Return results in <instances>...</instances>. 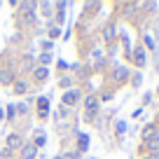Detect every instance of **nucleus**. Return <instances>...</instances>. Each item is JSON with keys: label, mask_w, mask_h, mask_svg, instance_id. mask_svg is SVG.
I'll return each instance as SVG.
<instances>
[{"label": "nucleus", "mask_w": 159, "mask_h": 159, "mask_svg": "<svg viewBox=\"0 0 159 159\" xmlns=\"http://www.w3.org/2000/svg\"><path fill=\"white\" fill-rule=\"evenodd\" d=\"M35 152H38V148H35L33 143H30V145H24V148H21V157H24V159H33V157H35Z\"/></svg>", "instance_id": "nucleus-1"}, {"label": "nucleus", "mask_w": 159, "mask_h": 159, "mask_svg": "<svg viewBox=\"0 0 159 159\" xmlns=\"http://www.w3.org/2000/svg\"><path fill=\"white\" fill-rule=\"evenodd\" d=\"M134 61H136L138 68H143V66H145V52L140 49V47H136V49H134Z\"/></svg>", "instance_id": "nucleus-2"}, {"label": "nucleus", "mask_w": 159, "mask_h": 159, "mask_svg": "<svg viewBox=\"0 0 159 159\" xmlns=\"http://www.w3.org/2000/svg\"><path fill=\"white\" fill-rule=\"evenodd\" d=\"M77 98H80V94H77V91H68V94L63 96V103H66V105H70V103H75Z\"/></svg>", "instance_id": "nucleus-3"}, {"label": "nucleus", "mask_w": 159, "mask_h": 159, "mask_svg": "<svg viewBox=\"0 0 159 159\" xmlns=\"http://www.w3.org/2000/svg\"><path fill=\"white\" fill-rule=\"evenodd\" d=\"M38 105H40V117H47V105H49V101L42 96V98L38 101Z\"/></svg>", "instance_id": "nucleus-4"}, {"label": "nucleus", "mask_w": 159, "mask_h": 159, "mask_svg": "<svg viewBox=\"0 0 159 159\" xmlns=\"http://www.w3.org/2000/svg\"><path fill=\"white\" fill-rule=\"evenodd\" d=\"M126 80V68H117L115 70V82H124Z\"/></svg>", "instance_id": "nucleus-5"}, {"label": "nucleus", "mask_w": 159, "mask_h": 159, "mask_svg": "<svg viewBox=\"0 0 159 159\" xmlns=\"http://www.w3.org/2000/svg\"><path fill=\"white\" fill-rule=\"evenodd\" d=\"M7 145H10V148H19V145H21V138H19L16 134H12L10 138H7Z\"/></svg>", "instance_id": "nucleus-6"}, {"label": "nucleus", "mask_w": 159, "mask_h": 159, "mask_svg": "<svg viewBox=\"0 0 159 159\" xmlns=\"http://www.w3.org/2000/svg\"><path fill=\"white\" fill-rule=\"evenodd\" d=\"M87 148H89V138L82 134V136H80V150H87Z\"/></svg>", "instance_id": "nucleus-7"}, {"label": "nucleus", "mask_w": 159, "mask_h": 159, "mask_svg": "<svg viewBox=\"0 0 159 159\" xmlns=\"http://www.w3.org/2000/svg\"><path fill=\"white\" fill-rule=\"evenodd\" d=\"M45 140H47L45 134H38V136H35V143H33V145H35V148H40V145H45Z\"/></svg>", "instance_id": "nucleus-8"}, {"label": "nucleus", "mask_w": 159, "mask_h": 159, "mask_svg": "<svg viewBox=\"0 0 159 159\" xmlns=\"http://www.w3.org/2000/svg\"><path fill=\"white\" fill-rule=\"evenodd\" d=\"M47 77V68H38L35 70V80H45Z\"/></svg>", "instance_id": "nucleus-9"}, {"label": "nucleus", "mask_w": 159, "mask_h": 159, "mask_svg": "<svg viewBox=\"0 0 159 159\" xmlns=\"http://www.w3.org/2000/svg\"><path fill=\"white\" fill-rule=\"evenodd\" d=\"M0 82H2V84H10L12 82V73H2L0 75Z\"/></svg>", "instance_id": "nucleus-10"}, {"label": "nucleus", "mask_w": 159, "mask_h": 159, "mask_svg": "<svg viewBox=\"0 0 159 159\" xmlns=\"http://www.w3.org/2000/svg\"><path fill=\"white\" fill-rule=\"evenodd\" d=\"M14 89H16V91H21V94H24V91H26V84H24V82H16V84H14Z\"/></svg>", "instance_id": "nucleus-11"}, {"label": "nucleus", "mask_w": 159, "mask_h": 159, "mask_svg": "<svg viewBox=\"0 0 159 159\" xmlns=\"http://www.w3.org/2000/svg\"><path fill=\"white\" fill-rule=\"evenodd\" d=\"M21 7H24V10H33L35 2H21Z\"/></svg>", "instance_id": "nucleus-12"}, {"label": "nucleus", "mask_w": 159, "mask_h": 159, "mask_svg": "<svg viewBox=\"0 0 159 159\" xmlns=\"http://www.w3.org/2000/svg\"><path fill=\"white\" fill-rule=\"evenodd\" d=\"M56 10H66V2H61V5H56ZM59 19H63V12H59Z\"/></svg>", "instance_id": "nucleus-13"}, {"label": "nucleus", "mask_w": 159, "mask_h": 159, "mask_svg": "<svg viewBox=\"0 0 159 159\" xmlns=\"http://www.w3.org/2000/svg\"><path fill=\"white\" fill-rule=\"evenodd\" d=\"M112 30H115V28H112V26H108V28H105V38H108V40H110V38H112Z\"/></svg>", "instance_id": "nucleus-14"}, {"label": "nucleus", "mask_w": 159, "mask_h": 159, "mask_svg": "<svg viewBox=\"0 0 159 159\" xmlns=\"http://www.w3.org/2000/svg\"><path fill=\"white\" fill-rule=\"evenodd\" d=\"M94 103H96V98H94V96H89V98H87V105H89V108H94Z\"/></svg>", "instance_id": "nucleus-15"}, {"label": "nucleus", "mask_w": 159, "mask_h": 159, "mask_svg": "<svg viewBox=\"0 0 159 159\" xmlns=\"http://www.w3.org/2000/svg\"><path fill=\"white\" fill-rule=\"evenodd\" d=\"M150 159H159V152H154V154H152V157H150Z\"/></svg>", "instance_id": "nucleus-16"}, {"label": "nucleus", "mask_w": 159, "mask_h": 159, "mask_svg": "<svg viewBox=\"0 0 159 159\" xmlns=\"http://www.w3.org/2000/svg\"><path fill=\"white\" fill-rule=\"evenodd\" d=\"M0 117H2V108H0Z\"/></svg>", "instance_id": "nucleus-17"}]
</instances>
